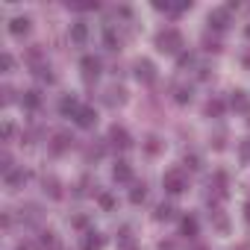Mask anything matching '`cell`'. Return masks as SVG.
I'll list each match as a JSON object with an SVG mask.
<instances>
[{"label": "cell", "instance_id": "cell-1", "mask_svg": "<svg viewBox=\"0 0 250 250\" xmlns=\"http://www.w3.org/2000/svg\"><path fill=\"white\" fill-rule=\"evenodd\" d=\"M183 36H180V30H174V27H168V30H162L159 36H156V47L162 50V53H177L180 56V50H183Z\"/></svg>", "mask_w": 250, "mask_h": 250}, {"label": "cell", "instance_id": "cell-2", "mask_svg": "<svg viewBox=\"0 0 250 250\" xmlns=\"http://www.w3.org/2000/svg\"><path fill=\"white\" fill-rule=\"evenodd\" d=\"M162 186H165L168 194H183V191H186V177H183V171H168V174L162 177Z\"/></svg>", "mask_w": 250, "mask_h": 250}, {"label": "cell", "instance_id": "cell-3", "mask_svg": "<svg viewBox=\"0 0 250 250\" xmlns=\"http://www.w3.org/2000/svg\"><path fill=\"white\" fill-rule=\"evenodd\" d=\"M133 74H136L139 83H153V80H156V65H153L150 59H139V62L133 65Z\"/></svg>", "mask_w": 250, "mask_h": 250}, {"label": "cell", "instance_id": "cell-4", "mask_svg": "<svg viewBox=\"0 0 250 250\" xmlns=\"http://www.w3.org/2000/svg\"><path fill=\"white\" fill-rule=\"evenodd\" d=\"M71 145H74L71 133H56L53 142H50V153H53V156H62L65 150H71Z\"/></svg>", "mask_w": 250, "mask_h": 250}, {"label": "cell", "instance_id": "cell-5", "mask_svg": "<svg viewBox=\"0 0 250 250\" xmlns=\"http://www.w3.org/2000/svg\"><path fill=\"white\" fill-rule=\"evenodd\" d=\"M30 30H33V21H30L27 15H18V18L9 21V33L18 36V39H21V36H30Z\"/></svg>", "mask_w": 250, "mask_h": 250}, {"label": "cell", "instance_id": "cell-6", "mask_svg": "<svg viewBox=\"0 0 250 250\" xmlns=\"http://www.w3.org/2000/svg\"><path fill=\"white\" fill-rule=\"evenodd\" d=\"M80 68H83V77H85V80H97V74H100V59H97V56H83V59H80Z\"/></svg>", "mask_w": 250, "mask_h": 250}, {"label": "cell", "instance_id": "cell-7", "mask_svg": "<svg viewBox=\"0 0 250 250\" xmlns=\"http://www.w3.org/2000/svg\"><path fill=\"white\" fill-rule=\"evenodd\" d=\"M27 177H30V174H27V171H21V168H12L9 174H3V180H6V188H9V191H18V188L27 183Z\"/></svg>", "mask_w": 250, "mask_h": 250}, {"label": "cell", "instance_id": "cell-8", "mask_svg": "<svg viewBox=\"0 0 250 250\" xmlns=\"http://www.w3.org/2000/svg\"><path fill=\"white\" fill-rule=\"evenodd\" d=\"M109 142H112L115 147H121V150H124V147H130V142H133V139H130V133L124 130V127H118V124H115V127L109 130Z\"/></svg>", "mask_w": 250, "mask_h": 250}, {"label": "cell", "instance_id": "cell-9", "mask_svg": "<svg viewBox=\"0 0 250 250\" xmlns=\"http://www.w3.org/2000/svg\"><path fill=\"white\" fill-rule=\"evenodd\" d=\"M97 124V112L91 109V106H83L80 112H77V127H83V130H91Z\"/></svg>", "mask_w": 250, "mask_h": 250}, {"label": "cell", "instance_id": "cell-10", "mask_svg": "<svg viewBox=\"0 0 250 250\" xmlns=\"http://www.w3.org/2000/svg\"><path fill=\"white\" fill-rule=\"evenodd\" d=\"M112 180H115V183H133V168H130L127 162H118V165L112 168Z\"/></svg>", "mask_w": 250, "mask_h": 250}, {"label": "cell", "instance_id": "cell-11", "mask_svg": "<svg viewBox=\"0 0 250 250\" xmlns=\"http://www.w3.org/2000/svg\"><path fill=\"white\" fill-rule=\"evenodd\" d=\"M227 24H229V12H227V9H212V12H209V27L227 30Z\"/></svg>", "mask_w": 250, "mask_h": 250}, {"label": "cell", "instance_id": "cell-12", "mask_svg": "<svg viewBox=\"0 0 250 250\" xmlns=\"http://www.w3.org/2000/svg\"><path fill=\"white\" fill-rule=\"evenodd\" d=\"M71 42H74V44H85V42H88V24H85V21L71 24Z\"/></svg>", "mask_w": 250, "mask_h": 250}, {"label": "cell", "instance_id": "cell-13", "mask_svg": "<svg viewBox=\"0 0 250 250\" xmlns=\"http://www.w3.org/2000/svg\"><path fill=\"white\" fill-rule=\"evenodd\" d=\"M42 186H44V194H47L50 200H59V197H62V183H59L56 177H44Z\"/></svg>", "mask_w": 250, "mask_h": 250}, {"label": "cell", "instance_id": "cell-14", "mask_svg": "<svg viewBox=\"0 0 250 250\" xmlns=\"http://www.w3.org/2000/svg\"><path fill=\"white\" fill-rule=\"evenodd\" d=\"M109 106H121V103H127V91H124L121 85H112V88H106V97H103Z\"/></svg>", "mask_w": 250, "mask_h": 250}, {"label": "cell", "instance_id": "cell-15", "mask_svg": "<svg viewBox=\"0 0 250 250\" xmlns=\"http://www.w3.org/2000/svg\"><path fill=\"white\" fill-rule=\"evenodd\" d=\"M21 106H24V109H30V112H33V109H39V106H42V91H39V88H30V91H24V97H21Z\"/></svg>", "mask_w": 250, "mask_h": 250}, {"label": "cell", "instance_id": "cell-16", "mask_svg": "<svg viewBox=\"0 0 250 250\" xmlns=\"http://www.w3.org/2000/svg\"><path fill=\"white\" fill-rule=\"evenodd\" d=\"M83 106L77 103V97H71V94H65L62 100H59V112L62 115H71V118H77V112H80Z\"/></svg>", "mask_w": 250, "mask_h": 250}, {"label": "cell", "instance_id": "cell-17", "mask_svg": "<svg viewBox=\"0 0 250 250\" xmlns=\"http://www.w3.org/2000/svg\"><path fill=\"white\" fill-rule=\"evenodd\" d=\"M229 106H232L235 112H250V100H247V94H244V91H232Z\"/></svg>", "mask_w": 250, "mask_h": 250}, {"label": "cell", "instance_id": "cell-18", "mask_svg": "<svg viewBox=\"0 0 250 250\" xmlns=\"http://www.w3.org/2000/svg\"><path fill=\"white\" fill-rule=\"evenodd\" d=\"M83 250H103V235H100V232H85Z\"/></svg>", "mask_w": 250, "mask_h": 250}, {"label": "cell", "instance_id": "cell-19", "mask_svg": "<svg viewBox=\"0 0 250 250\" xmlns=\"http://www.w3.org/2000/svg\"><path fill=\"white\" fill-rule=\"evenodd\" d=\"M180 232H183L186 238H194V235H197V218H183V221H180Z\"/></svg>", "mask_w": 250, "mask_h": 250}, {"label": "cell", "instance_id": "cell-20", "mask_svg": "<svg viewBox=\"0 0 250 250\" xmlns=\"http://www.w3.org/2000/svg\"><path fill=\"white\" fill-rule=\"evenodd\" d=\"M103 44H106L109 50H118V47H121V39H118V33H115L112 27L103 30Z\"/></svg>", "mask_w": 250, "mask_h": 250}, {"label": "cell", "instance_id": "cell-21", "mask_svg": "<svg viewBox=\"0 0 250 250\" xmlns=\"http://www.w3.org/2000/svg\"><path fill=\"white\" fill-rule=\"evenodd\" d=\"M174 100H177L180 106L191 103V85H177V88H174Z\"/></svg>", "mask_w": 250, "mask_h": 250}, {"label": "cell", "instance_id": "cell-22", "mask_svg": "<svg viewBox=\"0 0 250 250\" xmlns=\"http://www.w3.org/2000/svg\"><path fill=\"white\" fill-rule=\"evenodd\" d=\"M153 218H156V221H171V218H174V206H171V203H159L156 212H153Z\"/></svg>", "mask_w": 250, "mask_h": 250}, {"label": "cell", "instance_id": "cell-23", "mask_svg": "<svg viewBox=\"0 0 250 250\" xmlns=\"http://www.w3.org/2000/svg\"><path fill=\"white\" fill-rule=\"evenodd\" d=\"M221 112H224V100L212 97V100L206 103V115H209V118H221Z\"/></svg>", "mask_w": 250, "mask_h": 250}, {"label": "cell", "instance_id": "cell-24", "mask_svg": "<svg viewBox=\"0 0 250 250\" xmlns=\"http://www.w3.org/2000/svg\"><path fill=\"white\" fill-rule=\"evenodd\" d=\"M145 197H147V188H145V183L142 186H133V191H130V203H145Z\"/></svg>", "mask_w": 250, "mask_h": 250}, {"label": "cell", "instance_id": "cell-25", "mask_svg": "<svg viewBox=\"0 0 250 250\" xmlns=\"http://www.w3.org/2000/svg\"><path fill=\"white\" fill-rule=\"evenodd\" d=\"M97 203L106 209V212H112L115 206H118V200H115V194H109V191H103V194H97Z\"/></svg>", "mask_w": 250, "mask_h": 250}, {"label": "cell", "instance_id": "cell-26", "mask_svg": "<svg viewBox=\"0 0 250 250\" xmlns=\"http://www.w3.org/2000/svg\"><path fill=\"white\" fill-rule=\"evenodd\" d=\"M162 150V142L156 139V136H147V142H145V153H150V156H156Z\"/></svg>", "mask_w": 250, "mask_h": 250}, {"label": "cell", "instance_id": "cell-27", "mask_svg": "<svg viewBox=\"0 0 250 250\" xmlns=\"http://www.w3.org/2000/svg\"><path fill=\"white\" fill-rule=\"evenodd\" d=\"M36 77L42 80V83H53L56 77H53V71L47 68V65H36Z\"/></svg>", "mask_w": 250, "mask_h": 250}, {"label": "cell", "instance_id": "cell-28", "mask_svg": "<svg viewBox=\"0 0 250 250\" xmlns=\"http://www.w3.org/2000/svg\"><path fill=\"white\" fill-rule=\"evenodd\" d=\"M21 212H27L24 218H27V221H33V224H36V221L42 218V209H39L36 203H27V209H21Z\"/></svg>", "mask_w": 250, "mask_h": 250}, {"label": "cell", "instance_id": "cell-29", "mask_svg": "<svg viewBox=\"0 0 250 250\" xmlns=\"http://www.w3.org/2000/svg\"><path fill=\"white\" fill-rule=\"evenodd\" d=\"M238 156H241V162H250V139H244L238 145Z\"/></svg>", "mask_w": 250, "mask_h": 250}, {"label": "cell", "instance_id": "cell-30", "mask_svg": "<svg viewBox=\"0 0 250 250\" xmlns=\"http://www.w3.org/2000/svg\"><path fill=\"white\" fill-rule=\"evenodd\" d=\"M103 150H106L103 145H91V147L85 150V156H88V159H100V156H103Z\"/></svg>", "mask_w": 250, "mask_h": 250}, {"label": "cell", "instance_id": "cell-31", "mask_svg": "<svg viewBox=\"0 0 250 250\" xmlns=\"http://www.w3.org/2000/svg\"><path fill=\"white\" fill-rule=\"evenodd\" d=\"M39 241H42V244H44V247H56V235H53V232H50V229H44V232H42V238H39Z\"/></svg>", "mask_w": 250, "mask_h": 250}, {"label": "cell", "instance_id": "cell-32", "mask_svg": "<svg viewBox=\"0 0 250 250\" xmlns=\"http://www.w3.org/2000/svg\"><path fill=\"white\" fill-rule=\"evenodd\" d=\"M74 12H91V9H97V3H68Z\"/></svg>", "mask_w": 250, "mask_h": 250}, {"label": "cell", "instance_id": "cell-33", "mask_svg": "<svg viewBox=\"0 0 250 250\" xmlns=\"http://www.w3.org/2000/svg\"><path fill=\"white\" fill-rule=\"evenodd\" d=\"M186 165H188L191 171H197V168H200V156H197V153H186Z\"/></svg>", "mask_w": 250, "mask_h": 250}, {"label": "cell", "instance_id": "cell-34", "mask_svg": "<svg viewBox=\"0 0 250 250\" xmlns=\"http://www.w3.org/2000/svg\"><path fill=\"white\" fill-rule=\"evenodd\" d=\"M212 218H215V227H218V232H227V218H224L218 209H215V215H212Z\"/></svg>", "mask_w": 250, "mask_h": 250}, {"label": "cell", "instance_id": "cell-35", "mask_svg": "<svg viewBox=\"0 0 250 250\" xmlns=\"http://www.w3.org/2000/svg\"><path fill=\"white\" fill-rule=\"evenodd\" d=\"M39 59H42V47H30V50H27V62H33V65H36Z\"/></svg>", "mask_w": 250, "mask_h": 250}, {"label": "cell", "instance_id": "cell-36", "mask_svg": "<svg viewBox=\"0 0 250 250\" xmlns=\"http://www.w3.org/2000/svg\"><path fill=\"white\" fill-rule=\"evenodd\" d=\"M71 224H74L77 229H85V227H88V218H85V215H74V218H71Z\"/></svg>", "mask_w": 250, "mask_h": 250}, {"label": "cell", "instance_id": "cell-37", "mask_svg": "<svg viewBox=\"0 0 250 250\" xmlns=\"http://www.w3.org/2000/svg\"><path fill=\"white\" fill-rule=\"evenodd\" d=\"M0 65H3V71H12V68H15V59H12L9 53H3V56H0Z\"/></svg>", "mask_w": 250, "mask_h": 250}, {"label": "cell", "instance_id": "cell-38", "mask_svg": "<svg viewBox=\"0 0 250 250\" xmlns=\"http://www.w3.org/2000/svg\"><path fill=\"white\" fill-rule=\"evenodd\" d=\"M191 62H194L191 53H180V56H177V65H180V68H186V65H191Z\"/></svg>", "mask_w": 250, "mask_h": 250}, {"label": "cell", "instance_id": "cell-39", "mask_svg": "<svg viewBox=\"0 0 250 250\" xmlns=\"http://www.w3.org/2000/svg\"><path fill=\"white\" fill-rule=\"evenodd\" d=\"M203 44H206V50H212V53H218V50H221V44H218L215 39H209V36L203 39Z\"/></svg>", "mask_w": 250, "mask_h": 250}, {"label": "cell", "instance_id": "cell-40", "mask_svg": "<svg viewBox=\"0 0 250 250\" xmlns=\"http://www.w3.org/2000/svg\"><path fill=\"white\" fill-rule=\"evenodd\" d=\"M12 133H15V127L6 121V124H3V139H12Z\"/></svg>", "mask_w": 250, "mask_h": 250}, {"label": "cell", "instance_id": "cell-41", "mask_svg": "<svg viewBox=\"0 0 250 250\" xmlns=\"http://www.w3.org/2000/svg\"><path fill=\"white\" fill-rule=\"evenodd\" d=\"M3 103H12V88H9V85L3 88Z\"/></svg>", "mask_w": 250, "mask_h": 250}, {"label": "cell", "instance_id": "cell-42", "mask_svg": "<svg viewBox=\"0 0 250 250\" xmlns=\"http://www.w3.org/2000/svg\"><path fill=\"white\" fill-rule=\"evenodd\" d=\"M159 250H174V241H162V244H159Z\"/></svg>", "mask_w": 250, "mask_h": 250}, {"label": "cell", "instance_id": "cell-43", "mask_svg": "<svg viewBox=\"0 0 250 250\" xmlns=\"http://www.w3.org/2000/svg\"><path fill=\"white\" fill-rule=\"evenodd\" d=\"M244 221H247V224H250V203H247V206H244Z\"/></svg>", "mask_w": 250, "mask_h": 250}, {"label": "cell", "instance_id": "cell-44", "mask_svg": "<svg viewBox=\"0 0 250 250\" xmlns=\"http://www.w3.org/2000/svg\"><path fill=\"white\" fill-rule=\"evenodd\" d=\"M15 250H30V244H27V241H21V244H18Z\"/></svg>", "mask_w": 250, "mask_h": 250}, {"label": "cell", "instance_id": "cell-45", "mask_svg": "<svg viewBox=\"0 0 250 250\" xmlns=\"http://www.w3.org/2000/svg\"><path fill=\"white\" fill-rule=\"evenodd\" d=\"M188 250H206V247H203V244H191Z\"/></svg>", "mask_w": 250, "mask_h": 250}, {"label": "cell", "instance_id": "cell-46", "mask_svg": "<svg viewBox=\"0 0 250 250\" xmlns=\"http://www.w3.org/2000/svg\"><path fill=\"white\" fill-rule=\"evenodd\" d=\"M244 65H247V68H250V56H244Z\"/></svg>", "mask_w": 250, "mask_h": 250}, {"label": "cell", "instance_id": "cell-47", "mask_svg": "<svg viewBox=\"0 0 250 250\" xmlns=\"http://www.w3.org/2000/svg\"><path fill=\"white\" fill-rule=\"evenodd\" d=\"M247 39H250V27H247Z\"/></svg>", "mask_w": 250, "mask_h": 250}, {"label": "cell", "instance_id": "cell-48", "mask_svg": "<svg viewBox=\"0 0 250 250\" xmlns=\"http://www.w3.org/2000/svg\"><path fill=\"white\" fill-rule=\"evenodd\" d=\"M247 124H250V118H247Z\"/></svg>", "mask_w": 250, "mask_h": 250}]
</instances>
